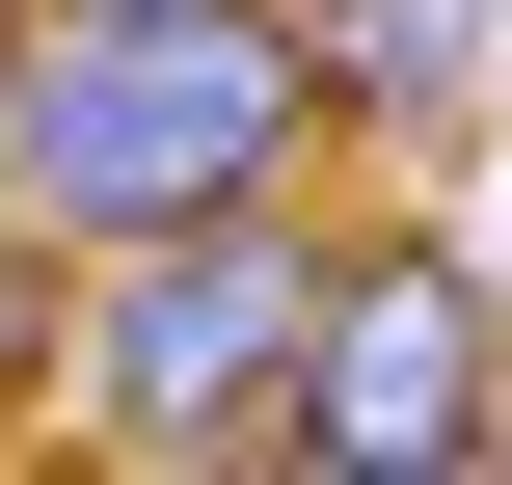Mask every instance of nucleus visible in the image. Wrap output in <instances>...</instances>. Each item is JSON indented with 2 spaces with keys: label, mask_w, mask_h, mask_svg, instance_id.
<instances>
[{
  "label": "nucleus",
  "mask_w": 512,
  "mask_h": 485,
  "mask_svg": "<svg viewBox=\"0 0 512 485\" xmlns=\"http://www.w3.org/2000/svg\"><path fill=\"white\" fill-rule=\"evenodd\" d=\"M243 189H324L297 0H0V216L135 243V216H243Z\"/></svg>",
  "instance_id": "nucleus-1"
},
{
  "label": "nucleus",
  "mask_w": 512,
  "mask_h": 485,
  "mask_svg": "<svg viewBox=\"0 0 512 485\" xmlns=\"http://www.w3.org/2000/svg\"><path fill=\"white\" fill-rule=\"evenodd\" d=\"M324 270H351L324 189H243V216H135V243H81L54 432L135 459V485H243L270 432H297V324H324Z\"/></svg>",
  "instance_id": "nucleus-2"
},
{
  "label": "nucleus",
  "mask_w": 512,
  "mask_h": 485,
  "mask_svg": "<svg viewBox=\"0 0 512 485\" xmlns=\"http://www.w3.org/2000/svg\"><path fill=\"white\" fill-rule=\"evenodd\" d=\"M486 432H512V270L432 243V216L351 243L324 324H297V432H270V459L297 485H432V459H486Z\"/></svg>",
  "instance_id": "nucleus-3"
},
{
  "label": "nucleus",
  "mask_w": 512,
  "mask_h": 485,
  "mask_svg": "<svg viewBox=\"0 0 512 485\" xmlns=\"http://www.w3.org/2000/svg\"><path fill=\"white\" fill-rule=\"evenodd\" d=\"M297 81H324V162L459 135V108H486V0H297Z\"/></svg>",
  "instance_id": "nucleus-4"
},
{
  "label": "nucleus",
  "mask_w": 512,
  "mask_h": 485,
  "mask_svg": "<svg viewBox=\"0 0 512 485\" xmlns=\"http://www.w3.org/2000/svg\"><path fill=\"white\" fill-rule=\"evenodd\" d=\"M54 324H81V243L0 216V405H54Z\"/></svg>",
  "instance_id": "nucleus-5"
}]
</instances>
